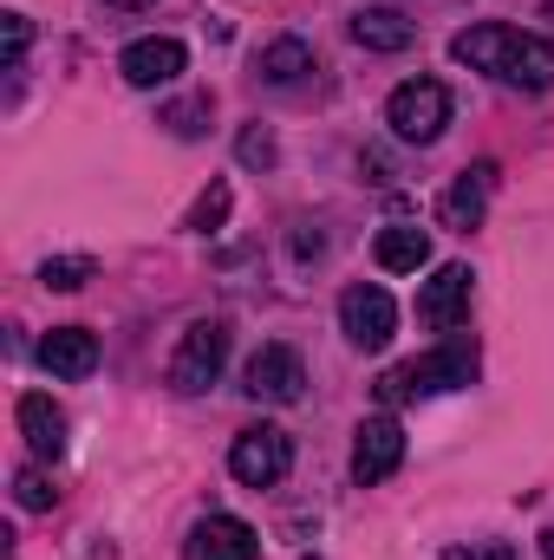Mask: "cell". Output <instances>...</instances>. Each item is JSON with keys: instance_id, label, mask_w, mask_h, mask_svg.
Instances as JSON below:
<instances>
[{"instance_id": "obj_20", "label": "cell", "mask_w": 554, "mask_h": 560, "mask_svg": "<svg viewBox=\"0 0 554 560\" xmlns=\"http://www.w3.org/2000/svg\"><path fill=\"white\" fill-rule=\"evenodd\" d=\"M163 125H170L176 138H203V131H209V92H196V98L170 105V112H163Z\"/></svg>"}, {"instance_id": "obj_10", "label": "cell", "mask_w": 554, "mask_h": 560, "mask_svg": "<svg viewBox=\"0 0 554 560\" xmlns=\"http://www.w3.org/2000/svg\"><path fill=\"white\" fill-rule=\"evenodd\" d=\"M399 463H405V430H399V418H366L359 423V443H353V482L372 489V482H385Z\"/></svg>"}, {"instance_id": "obj_9", "label": "cell", "mask_w": 554, "mask_h": 560, "mask_svg": "<svg viewBox=\"0 0 554 560\" xmlns=\"http://www.w3.org/2000/svg\"><path fill=\"white\" fill-rule=\"evenodd\" d=\"M183 66H189V46H183V39H170V33L131 39V46L118 52V72H125V79H131L138 92H157V85L183 79Z\"/></svg>"}, {"instance_id": "obj_16", "label": "cell", "mask_w": 554, "mask_h": 560, "mask_svg": "<svg viewBox=\"0 0 554 560\" xmlns=\"http://www.w3.org/2000/svg\"><path fill=\"white\" fill-rule=\"evenodd\" d=\"M372 255H379V268H385V275H417V268L430 261V235L412 229V222H392V229H379Z\"/></svg>"}, {"instance_id": "obj_24", "label": "cell", "mask_w": 554, "mask_h": 560, "mask_svg": "<svg viewBox=\"0 0 554 560\" xmlns=\"http://www.w3.org/2000/svg\"><path fill=\"white\" fill-rule=\"evenodd\" d=\"M443 560H522L509 541H470V548H443Z\"/></svg>"}, {"instance_id": "obj_4", "label": "cell", "mask_w": 554, "mask_h": 560, "mask_svg": "<svg viewBox=\"0 0 554 560\" xmlns=\"http://www.w3.org/2000/svg\"><path fill=\"white\" fill-rule=\"evenodd\" d=\"M222 365H229V326L222 319H196L176 339V352H170V385L176 392H209L222 378Z\"/></svg>"}, {"instance_id": "obj_21", "label": "cell", "mask_w": 554, "mask_h": 560, "mask_svg": "<svg viewBox=\"0 0 554 560\" xmlns=\"http://www.w3.org/2000/svg\"><path fill=\"white\" fill-rule=\"evenodd\" d=\"M235 156H242V163H249V170H275V138H268V125H249V131H242V138H235Z\"/></svg>"}, {"instance_id": "obj_22", "label": "cell", "mask_w": 554, "mask_h": 560, "mask_svg": "<svg viewBox=\"0 0 554 560\" xmlns=\"http://www.w3.org/2000/svg\"><path fill=\"white\" fill-rule=\"evenodd\" d=\"M13 495H20V509H33V515H39V509H53V495H59V489H53L39 469H20V476H13Z\"/></svg>"}, {"instance_id": "obj_18", "label": "cell", "mask_w": 554, "mask_h": 560, "mask_svg": "<svg viewBox=\"0 0 554 560\" xmlns=\"http://www.w3.org/2000/svg\"><path fill=\"white\" fill-rule=\"evenodd\" d=\"M229 202H235V196H229V183H209V189L196 196V209H189V222H183V229H189V235H216V229L229 222Z\"/></svg>"}, {"instance_id": "obj_8", "label": "cell", "mask_w": 554, "mask_h": 560, "mask_svg": "<svg viewBox=\"0 0 554 560\" xmlns=\"http://www.w3.org/2000/svg\"><path fill=\"white\" fill-rule=\"evenodd\" d=\"M300 385H307V365H300L293 346H262V352L242 365V392L262 398V405H293Z\"/></svg>"}, {"instance_id": "obj_17", "label": "cell", "mask_w": 554, "mask_h": 560, "mask_svg": "<svg viewBox=\"0 0 554 560\" xmlns=\"http://www.w3.org/2000/svg\"><path fill=\"white\" fill-rule=\"evenodd\" d=\"M255 72H262L268 85H300V79L313 72V46H307V39H268L262 59H255Z\"/></svg>"}, {"instance_id": "obj_3", "label": "cell", "mask_w": 554, "mask_h": 560, "mask_svg": "<svg viewBox=\"0 0 554 560\" xmlns=\"http://www.w3.org/2000/svg\"><path fill=\"white\" fill-rule=\"evenodd\" d=\"M385 125L399 143H437L450 125V85L443 79H405L385 98Z\"/></svg>"}, {"instance_id": "obj_26", "label": "cell", "mask_w": 554, "mask_h": 560, "mask_svg": "<svg viewBox=\"0 0 554 560\" xmlns=\"http://www.w3.org/2000/svg\"><path fill=\"white\" fill-rule=\"evenodd\" d=\"M112 7H150V0H112Z\"/></svg>"}, {"instance_id": "obj_19", "label": "cell", "mask_w": 554, "mask_h": 560, "mask_svg": "<svg viewBox=\"0 0 554 560\" xmlns=\"http://www.w3.org/2000/svg\"><path fill=\"white\" fill-rule=\"evenodd\" d=\"M39 280L53 287V293H79L85 280H92V255H59V261H46Z\"/></svg>"}, {"instance_id": "obj_15", "label": "cell", "mask_w": 554, "mask_h": 560, "mask_svg": "<svg viewBox=\"0 0 554 560\" xmlns=\"http://www.w3.org/2000/svg\"><path fill=\"white\" fill-rule=\"evenodd\" d=\"M353 39H359L366 52H405L417 39V26L399 7H359V13H353Z\"/></svg>"}, {"instance_id": "obj_6", "label": "cell", "mask_w": 554, "mask_h": 560, "mask_svg": "<svg viewBox=\"0 0 554 560\" xmlns=\"http://www.w3.org/2000/svg\"><path fill=\"white\" fill-rule=\"evenodd\" d=\"M339 332H346L359 352L392 346V332H399V306H392V293H385V287H346V293H339Z\"/></svg>"}, {"instance_id": "obj_23", "label": "cell", "mask_w": 554, "mask_h": 560, "mask_svg": "<svg viewBox=\"0 0 554 560\" xmlns=\"http://www.w3.org/2000/svg\"><path fill=\"white\" fill-rule=\"evenodd\" d=\"M26 46H33V20L26 13H7V66H20Z\"/></svg>"}, {"instance_id": "obj_14", "label": "cell", "mask_w": 554, "mask_h": 560, "mask_svg": "<svg viewBox=\"0 0 554 560\" xmlns=\"http://www.w3.org/2000/svg\"><path fill=\"white\" fill-rule=\"evenodd\" d=\"M39 365H46L53 378H92V372H99V339H92L85 326H53V332L39 339Z\"/></svg>"}, {"instance_id": "obj_5", "label": "cell", "mask_w": 554, "mask_h": 560, "mask_svg": "<svg viewBox=\"0 0 554 560\" xmlns=\"http://www.w3.org/2000/svg\"><path fill=\"white\" fill-rule=\"evenodd\" d=\"M229 469H235V482H249V489H275L280 476L293 469V443H287V430H275V423L242 430L235 450H229Z\"/></svg>"}, {"instance_id": "obj_13", "label": "cell", "mask_w": 554, "mask_h": 560, "mask_svg": "<svg viewBox=\"0 0 554 560\" xmlns=\"http://www.w3.org/2000/svg\"><path fill=\"white\" fill-rule=\"evenodd\" d=\"M13 418H20V436H26V450H33L39 463H59V456H66V411H59L46 392H26V398L13 405Z\"/></svg>"}, {"instance_id": "obj_11", "label": "cell", "mask_w": 554, "mask_h": 560, "mask_svg": "<svg viewBox=\"0 0 554 560\" xmlns=\"http://www.w3.org/2000/svg\"><path fill=\"white\" fill-rule=\"evenodd\" d=\"M183 560H262V535L249 522H235V515H209V522L189 528Z\"/></svg>"}, {"instance_id": "obj_1", "label": "cell", "mask_w": 554, "mask_h": 560, "mask_svg": "<svg viewBox=\"0 0 554 560\" xmlns=\"http://www.w3.org/2000/svg\"><path fill=\"white\" fill-rule=\"evenodd\" d=\"M450 52L503 85H522V92H549L554 85V39L542 33H516V26H470L450 39Z\"/></svg>"}, {"instance_id": "obj_2", "label": "cell", "mask_w": 554, "mask_h": 560, "mask_svg": "<svg viewBox=\"0 0 554 560\" xmlns=\"http://www.w3.org/2000/svg\"><path fill=\"white\" fill-rule=\"evenodd\" d=\"M476 378V346L470 339H443L437 352L405 359L379 378V405H412V398H437V392H463Z\"/></svg>"}, {"instance_id": "obj_25", "label": "cell", "mask_w": 554, "mask_h": 560, "mask_svg": "<svg viewBox=\"0 0 554 560\" xmlns=\"http://www.w3.org/2000/svg\"><path fill=\"white\" fill-rule=\"evenodd\" d=\"M542 555H549V560H554V528H549V535H542Z\"/></svg>"}, {"instance_id": "obj_12", "label": "cell", "mask_w": 554, "mask_h": 560, "mask_svg": "<svg viewBox=\"0 0 554 560\" xmlns=\"http://www.w3.org/2000/svg\"><path fill=\"white\" fill-rule=\"evenodd\" d=\"M489 189H496V163L463 170V176L437 196V222H443V229H457V235H470V229L483 222V209H489Z\"/></svg>"}, {"instance_id": "obj_7", "label": "cell", "mask_w": 554, "mask_h": 560, "mask_svg": "<svg viewBox=\"0 0 554 560\" xmlns=\"http://www.w3.org/2000/svg\"><path fill=\"white\" fill-rule=\"evenodd\" d=\"M470 293H476V275H470L463 261H443L437 275L417 287V319H424L430 332H450V326L470 319Z\"/></svg>"}]
</instances>
